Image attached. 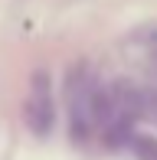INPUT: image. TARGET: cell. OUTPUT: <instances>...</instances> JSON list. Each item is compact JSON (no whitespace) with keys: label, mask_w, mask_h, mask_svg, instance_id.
I'll list each match as a JSON object with an SVG mask.
<instances>
[{"label":"cell","mask_w":157,"mask_h":160,"mask_svg":"<svg viewBox=\"0 0 157 160\" xmlns=\"http://www.w3.org/2000/svg\"><path fill=\"white\" fill-rule=\"evenodd\" d=\"M69 131L75 141H89L98 134V128H105L115 118V105L111 98L102 92V85L92 78L89 69H75L69 72Z\"/></svg>","instance_id":"cell-1"},{"label":"cell","mask_w":157,"mask_h":160,"mask_svg":"<svg viewBox=\"0 0 157 160\" xmlns=\"http://www.w3.org/2000/svg\"><path fill=\"white\" fill-rule=\"evenodd\" d=\"M23 118H26V128H30L36 137H46L49 131H53V121H56L53 85H49V75H46L43 69L33 72V78H30V92H26Z\"/></svg>","instance_id":"cell-2"},{"label":"cell","mask_w":157,"mask_h":160,"mask_svg":"<svg viewBox=\"0 0 157 160\" xmlns=\"http://www.w3.org/2000/svg\"><path fill=\"white\" fill-rule=\"evenodd\" d=\"M131 147H134V154H138V160H157V141L154 137L138 134V137H131Z\"/></svg>","instance_id":"cell-3"},{"label":"cell","mask_w":157,"mask_h":160,"mask_svg":"<svg viewBox=\"0 0 157 160\" xmlns=\"http://www.w3.org/2000/svg\"><path fill=\"white\" fill-rule=\"evenodd\" d=\"M141 49H144V52L157 62V30H151V33H144V36H141Z\"/></svg>","instance_id":"cell-4"}]
</instances>
